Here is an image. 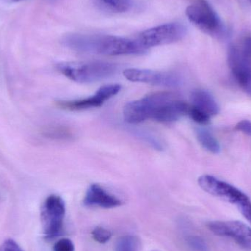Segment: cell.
<instances>
[{
	"mask_svg": "<svg viewBox=\"0 0 251 251\" xmlns=\"http://www.w3.org/2000/svg\"><path fill=\"white\" fill-rule=\"evenodd\" d=\"M62 42L67 48L85 54L120 56L143 54L146 51L137 40L115 35L71 34Z\"/></svg>",
	"mask_w": 251,
	"mask_h": 251,
	"instance_id": "1",
	"label": "cell"
},
{
	"mask_svg": "<svg viewBox=\"0 0 251 251\" xmlns=\"http://www.w3.org/2000/svg\"><path fill=\"white\" fill-rule=\"evenodd\" d=\"M57 69L74 82L88 84L113 76L117 72L118 66L108 62H66L59 63Z\"/></svg>",
	"mask_w": 251,
	"mask_h": 251,
	"instance_id": "2",
	"label": "cell"
},
{
	"mask_svg": "<svg viewBox=\"0 0 251 251\" xmlns=\"http://www.w3.org/2000/svg\"><path fill=\"white\" fill-rule=\"evenodd\" d=\"M228 65L237 83L251 97V35H243L230 46Z\"/></svg>",
	"mask_w": 251,
	"mask_h": 251,
	"instance_id": "3",
	"label": "cell"
},
{
	"mask_svg": "<svg viewBox=\"0 0 251 251\" xmlns=\"http://www.w3.org/2000/svg\"><path fill=\"white\" fill-rule=\"evenodd\" d=\"M187 19L206 35L216 39L228 36V29L206 0H194L186 10Z\"/></svg>",
	"mask_w": 251,
	"mask_h": 251,
	"instance_id": "4",
	"label": "cell"
},
{
	"mask_svg": "<svg viewBox=\"0 0 251 251\" xmlns=\"http://www.w3.org/2000/svg\"><path fill=\"white\" fill-rule=\"evenodd\" d=\"M198 183L206 193L235 205L251 224V201L247 195L234 186L210 175L199 177Z\"/></svg>",
	"mask_w": 251,
	"mask_h": 251,
	"instance_id": "5",
	"label": "cell"
},
{
	"mask_svg": "<svg viewBox=\"0 0 251 251\" xmlns=\"http://www.w3.org/2000/svg\"><path fill=\"white\" fill-rule=\"evenodd\" d=\"M176 97L174 93L159 92L131 101L124 107V119L127 123L131 125L141 123L152 119L160 106Z\"/></svg>",
	"mask_w": 251,
	"mask_h": 251,
	"instance_id": "6",
	"label": "cell"
},
{
	"mask_svg": "<svg viewBox=\"0 0 251 251\" xmlns=\"http://www.w3.org/2000/svg\"><path fill=\"white\" fill-rule=\"evenodd\" d=\"M187 34V28L178 22L164 24L143 31L137 41L144 50L181 41Z\"/></svg>",
	"mask_w": 251,
	"mask_h": 251,
	"instance_id": "7",
	"label": "cell"
},
{
	"mask_svg": "<svg viewBox=\"0 0 251 251\" xmlns=\"http://www.w3.org/2000/svg\"><path fill=\"white\" fill-rule=\"evenodd\" d=\"M66 205L57 195H50L46 199L41 209L43 231L47 239H53L61 234L63 229Z\"/></svg>",
	"mask_w": 251,
	"mask_h": 251,
	"instance_id": "8",
	"label": "cell"
},
{
	"mask_svg": "<svg viewBox=\"0 0 251 251\" xmlns=\"http://www.w3.org/2000/svg\"><path fill=\"white\" fill-rule=\"evenodd\" d=\"M206 226L215 235L229 237L240 247L251 251V228L244 223L237 221H211Z\"/></svg>",
	"mask_w": 251,
	"mask_h": 251,
	"instance_id": "9",
	"label": "cell"
},
{
	"mask_svg": "<svg viewBox=\"0 0 251 251\" xmlns=\"http://www.w3.org/2000/svg\"><path fill=\"white\" fill-rule=\"evenodd\" d=\"M126 79L132 82L165 87H178L181 79L173 72H158L149 69H127L123 72Z\"/></svg>",
	"mask_w": 251,
	"mask_h": 251,
	"instance_id": "10",
	"label": "cell"
},
{
	"mask_svg": "<svg viewBox=\"0 0 251 251\" xmlns=\"http://www.w3.org/2000/svg\"><path fill=\"white\" fill-rule=\"evenodd\" d=\"M120 91L121 85L118 84L104 85L91 97L74 101H59L58 106L63 110L70 111H81L91 108H97L101 107L107 100L119 94Z\"/></svg>",
	"mask_w": 251,
	"mask_h": 251,
	"instance_id": "11",
	"label": "cell"
},
{
	"mask_svg": "<svg viewBox=\"0 0 251 251\" xmlns=\"http://www.w3.org/2000/svg\"><path fill=\"white\" fill-rule=\"evenodd\" d=\"M84 205L88 207L113 209L122 206V201L114 195L108 193L102 187L93 184L88 187L83 200Z\"/></svg>",
	"mask_w": 251,
	"mask_h": 251,
	"instance_id": "12",
	"label": "cell"
},
{
	"mask_svg": "<svg viewBox=\"0 0 251 251\" xmlns=\"http://www.w3.org/2000/svg\"><path fill=\"white\" fill-rule=\"evenodd\" d=\"M189 108L190 106L187 103L178 100L176 97L160 106L153 115L152 119L161 123L176 122L183 116L187 115Z\"/></svg>",
	"mask_w": 251,
	"mask_h": 251,
	"instance_id": "13",
	"label": "cell"
},
{
	"mask_svg": "<svg viewBox=\"0 0 251 251\" xmlns=\"http://www.w3.org/2000/svg\"><path fill=\"white\" fill-rule=\"evenodd\" d=\"M192 106L199 109L201 111L213 116L218 114L220 107L212 94L205 90L196 89L190 95Z\"/></svg>",
	"mask_w": 251,
	"mask_h": 251,
	"instance_id": "14",
	"label": "cell"
},
{
	"mask_svg": "<svg viewBox=\"0 0 251 251\" xmlns=\"http://www.w3.org/2000/svg\"><path fill=\"white\" fill-rule=\"evenodd\" d=\"M198 140L206 150L211 153H217L221 151V146L213 134L206 128H198L196 130Z\"/></svg>",
	"mask_w": 251,
	"mask_h": 251,
	"instance_id": "15",
	"label": "cell"
},
{
	"mask_svg": "<svg viewBox=\"0 0 251 251\" xmlns=\"http://www.w3.org/2000/svg\"><path fill=\"white\" fill-rule=\"evenodd\" d=\"M43 132L45 137L54 140H68L73 138L74 137L72 130L63 126H51L47 127Z\"/></svg>",
	"mask_w": 251,
	"mask_h": 251,
	"instance_id": "16",
	"label": "cell"
},
{
	"mask_svg": "<svg viewBox=\"0 0 251 251\" xmlns=\"http://www.w3.org/2000/svg\"><path fill=\"white\" fill-rule=\"evenodd\" d=\"M103 6L114 12V13H125L128 11L131 7V0H99Z\"/></svg>",
	"mask_w": 251,
	"mask_h": 251,
	"instance_id": "17",
	"label": "cell"
},
{
	"mask_svg": "<svg viewBox=\"0 0 251 251\" xmlns=\"http://www.w3.org/2000/svg\"><path fill=\"white\" fill-rule=\"evenodd\" d=\"M139 241L133 236H124L116 242L114 251H138Z\"/></svg>",
	"mask_w": 251,
	"mask_h": 251,
	"instance_id": "18",
	"label": "cell"
},
{
	"mask_svg": "<svg viewBox=\"0 0 251 251\" xmlns=\"http://www.w3.org/2000/svg\"><path fill=\"white\" fill-rule=\"evenodd\" d=\"M188 247L193 251H209L207 243L199 236H189L186 238Z\"/></svg>",
	"mask_w": 251,
	"mask_h": 251,
	"instance_id": "19",
	"label": "cell"
},
{
	"mask_svg": "<svg viewBox=\"0 0 251 251\" xmlns=\"http://www.w3.org/2000/svg\"><path fill=\"white\" fill-rule=\"evenodd\" d=\"M187 115L190 116L192 120L199 125H206L210 122V116L193 106H190Z\"/></svg>",
	"mask_w": 251,
	"mask_h": 251,
	"instance_id": "20",
	"label": "cell"
},
{
	"mask_svg": "<svg viewBox=\"0 0 251 251\" xmlns=\"http://www.w3.org/2000/svg\"><path fill=\"white\" fill-rule=\"evenodd\" d=\"M93 239L100 244H105L112 238V232L103 227H96L91 232Z\"/></svg>",
	"mask_w": 251,
	"mask_h": 251,
	"instance_id": "21",
	"label": "cell"
},
{
	"mask_svg": "<svg viewBox=\"0 0 251 251\" xmlns=\"http://www.w3.org/2000/svg\"><path fill=\"white\" fill-rule=\"evenodd\" d=\"M53 251H75V245L70 239H60L54 245Z\"/></svg>",
	"mask_w": 251,
	"mask_h": 251,
	"instance_id": "22",
	"label": "cell"
},
{
	"mask_svg": "<svg viewBox=\"0 0 251 251\" xmlns=\"http://www.w3.org/2000/svg\"><path fill=\"white\" fill-rule=\"evenodd\" d=\"M0 251H23L17 243L12 240H6L0 246Z\"/></svg>",
	"mask_w": 251,
	"mask_h": 251,
	"instance_id": "23",
	"label": "cell"
},
{
	"mask_svg": "<svg viewBox=\"0 0 251 251\" xmlns=\"http://www.w3.org/2000/svg\"><path fill=\"white\" fill-rule=\"evenodd\" d=\"M235 130L251 136V122L249 120L241 121L236 125Z\"/></svg>",
	"mask_w": 251,
	"mask_h": 251,
	"instance_id": "24",
	"label": "cell"
},
{
	"mask_svg": "<svg viewBox=\"0 0 251 251\" xmlns=\"http://www.w3.org/2000/svg\"><path fill=\"white\" fill-rule=\"evenodd\" d=\"M11 1H23V0H11Z\"/></svg>",
	"mask_w": 251,
	"mask_h": 251,
	"instance_id": "25",
	"label": "cell"
},
{
	"mask_svg": "<svg viewBox=\"0 0 251 251\" xmlns=\"http://www.w3.org/2000/svg\"><path fill=\"white\" fill-rule=\"evenodd\" d=\"M249 1H250V2L251 3V0H249Z\"/></svg>",
	"mask_w": 251,
	"mask_h": 251,
	"instance_id": "26",
	"label": "cell"
}]
</instances>
